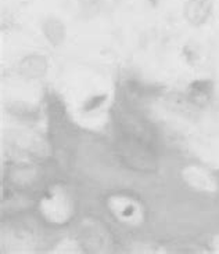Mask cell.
I'll return each instance as SVG.
<instances>
[{
	"label": "cell",
	"instance_id": "1",
	"mask_svg": "<svg viewBox=\"0 0 219 254\" xmlns=\"http://www.w3.org/2000/svg\"><path fill=\"white\" fill-rule=\"evenodd\" d=\"M213 10L211 0H190L186 7V15L194 25H203L211 18Z\"/></svg>",
	"mask_w": 219,
	"mask_h": 254
}]
</instances>
